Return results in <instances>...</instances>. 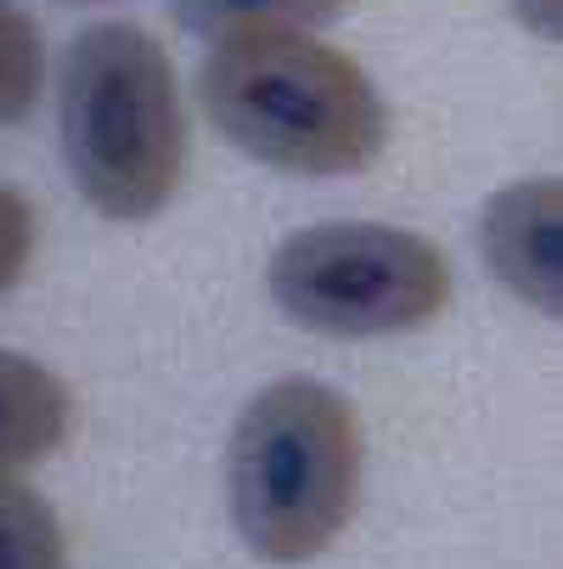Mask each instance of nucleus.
I'll return each instance as SVG.
<instances>
[{
    "instance_id": "nucleus-1",
    "label": "nucleus",
    "mask_w": 563,
    "mask_h": 569,
    "mask_svg": "<svg viewBox=\"0 0 563 569\" xmlns=\"http://www.w3.org/2000/svg\"><path fill=\"white\" fill-rule=\"evenodd\" d=\"M198 102L237 152L282 176H355L389 141V108L372 73L299 29L214 40Z\"/></svg>"
},
{
    "instance_id": "nucleus-2",
    "label": "nucleus",
    "mask_w": 563,
    "mask_h": 569,
    "mask_svg": "<svg viewBox=\"0 0 563 569\" xmlns=\"http://www.w3.org/2000/svg\"><path fill=\"white\" fill-rule=\"evenodd\" d=\"M57 130L68 176L102 220L164 214L187 176V108L170 51L135 23H91L62 51Z\"/></svg>"
},
{
    "instance_id": "nucleus-3",
    "label": "nucleus",
    "mask_w": 563,
    "mask_h": 569,
    "mask_svg": "<svg viewBox=\"0 0 563 569\" xmlns=\"http://www.w3.org/2000/svg\"><path fill=\"white\" fill-rule=\"evenodd\" d=\"M366 435L355 406L315 383H265L231 429L225 502L231 525L265 563H310L350 525L361 502Z\"/></svg>"
},
{
    "instance_id": "nucleus-4",
    "label": "nucleus",
    "mask_w": 563,
    "mask_h": 569,
    "mask_svg": "<svg viewBox=\"0 0 563 569\" xmlns=\"http://www.w3.org/2000/svg\"><path fill=\"white\" fill-rule=\"evenodd\" d=\"M265 282L288 321L328 339L412 333L451 305V260L440 242L378 220L293 231L271 254Z\"/></svg>"
},
{
    "instance_id": "nucleus-5",
    "label": "nucleus",
    "mask_w": 563,
    "mask_h": 569,
    "mask_svg": "<svg viewBox=\"0 0 563 569\" xmlns=\"http://www.w3.org/2000/svg\"><path fill=\"white\" fill-rule=\"evenodd\" d=\"M557 220H563V187L557 176H535L519 187H502L479 220V249H485L491 277L519 293L530 310L557 316L563 305V254H557Z\"/></svg>"
},
{
    "instance_id": "nucleus-6",
    "label": "nucleus",
    "mask_w": 563,
    "mask_h": 569,
    "mask_svg": "<svg viewBox=\"0 0 563 569\" xmlns=\"http://www.w3.org/2000/svg\"><path fill=\"white\" fill-rule=\"evenodd\" d=\"M68 389L34 356L0 350V473H23L46 462L68 435Z\"/></svg>"
},
{
    "instance_id": "nucleus-7",
    "label": "nucleus",
    "mask_w": 563,
    "mask_h": 569,
    "mask_svg": "<svg viewBox=\"0 0 563 569\" xmlns=\"http://www.w3.org/2000/svg\"><path fill=\"white\" fill-rule=\"evenodd\" d=\"M181 29L231 40V34H265V29H310L350 12V0H170Z\"/></svg>"
},
{
    "instance_id": "nucleus-8",
    "label": "nucleus",
    "mask_w": 563,
    "mask_h": 569,
    "mask_svg": "<svg viewBox=\"0 0 563 569\" xmlns=\"http://www.w3.org/2000/svg\"><path fill=\"white\" fill-rule=\"evenodd\" d=\"M0 569H68L51 502L18 473H0Z\"/></svg>"
},
{
    "instance_id": "nucleus-9",
    "label": "nucleus",
    "mask_w": 563,
    "mask_h": 569,
    "mask_svg": "<svg viewBox=\"0 0 563 569\" xmlns=\"http://www.w3.org/2000/svg\"><path fill=\"white\" fill-rule=\"evenodd\" d=\"M40 91H46V34L18 0H0V130L29 119Z\"/></svg>"
},
{
    "instance_id": "nucleus-10",
    "label": "nucleus",
    "mask_w": 563,
    "mask_h": 569,
    "mask_svg": "<svg viewBox=\"0 0 563 569\" xmlns=\"http://www.w3.org/2000/svg\"><path fill=\"white\" fill-rule=\"evenodd\" d=\"M29 254H34V209L23 192L0 187V299L29 271Z\"/></svg>"
},
{
    "instance_id": "nucleus-11",
    "label": "nucleus",
    "mask_w": 563,
    "mask_h": 569,
    "mask_svg": "<svg viewBox=\"0 0 563 569\" xmlns=\"http://www.w3.org/2000/svg\"><path fill=\"white\" fill-rule=\"evenodd\" d=\"M513 12H519L535 34L557 40V0H513Z\"/></svg>"
}]
</instances>
